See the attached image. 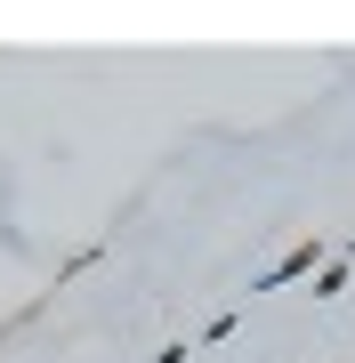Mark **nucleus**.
<instances>
[{
	"instance_id": "obj_3",
	"label": "nucleus",
	"mask_w": 355,
	"mask_h": 363,
	"mask_svg": "<svg viewBox=\"0 0 355 363\" xmlns=\"http://www.w3.org/2000/svg\"><path fill=\"white\" fill-rule=\"evenodd\" d=\"M339 259H355V234H347V250H339Z\"/></svg>"
},
{
	"instance_id": "obj_1",
	"label": "nucleus",
	"mask_w": 355,
	"mask_h": 363,
	"mask_svg": "<svg viewBox=\"0 0 355 363\" xmlns=\"http://www.w3.org/2000/svg\"><path fill=\"white\" fill-rule=\"evenodd\" d=\"M323 267H331L323 234H307V242H291V250H283V259L266 267V274H259V283H250V291H283V283H299V274H323Z\"/></svg>"
},
{
	"instance_id": "obj_2",
	"label": "nucleus",
	"mask_w": 355,
	"mask_h": 363,
	"mask_svg": "<svg viewBox=\"0 0 355 363\" xmlns=\"http://www.w3.org/2000/svg\"><path fill=\"white\" fill-rule=\"evenodd\" d=\"M339 291H347V259H331V267L315 274V298H339Z\"/></svg>"
}]
</instances>
